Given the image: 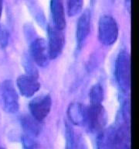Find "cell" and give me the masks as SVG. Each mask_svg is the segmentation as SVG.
<instances>
[{"label":"cell","mask_w":139,"mask_h":149,"mask_svg":"<svg viewBox=\"0 0 139 149\" xmlns=\"http://www.w3.org/2000/svg\"><path fill=\"white\" fill-rule=\"evenodd\" d=\"M50 12L53 26L58 30H63L66 26V16L63 2L58 0L50 2Z\"/></svg>","instance_id":"cell-12"},{"label":"cell","mask_w":139,"mask_h":149,"mask_svg":"<svg viewBox=\"0 0 139 149\" xmlns=\"http://www.w3.org/2000/svg\"><path fill=\"white\" fill-rule=\"evenodd\" d=\"M114 75L120 88L125 92L131 86V59L128 51H120L117 55L114 65Z\"/></svg>","instance_id":"cell-1"},{"label":"cell","mask_w":139,"mask_h":149,"mask_svg":"<svg viewBox=\"0 0 139 149\" xmlns=\"http://www.w3.org/2000/svg\"><path fill=\"white\" fill-rule=\"evenodd\" d=\"M0 149H5V148H0Z\"/></svg>","instance_id":"cell-20"},{"label":"cell","mask_w":139,"mask_h":149,"mask_svg":"<svg viewBox=\"0 0 139 149\" xmlns=\"http://www.w3.org/2000/svg\"><path fill=\"white\" fill-rule=\"evenodd\" d=\"M9 30L4 24L0 23V45L2 48L6 47L9 44Z\"/></svg>","instance_id":"cell-16"},{"label":"cell","mask_w":139,"mask_h":149,"mask_svg":"<svg viewBox=\"0 0 139 149\" xmlns=\"http://www.w3.org/2000/svg\"><path fill=\"white\" fill-rule=\"evenodd\" d=\"M32 116H24L21 119V123L25 131V135L30 137L37 136L41 131V125Z\"/></svg>","instance_id":"cell-13"},{"label":"cell","mask_w":139,"mask_h":149,"mask_svg":"<svg viewBox=\"0 0 139 149\" xmlns=\"http://www.w3.org/2000/svg\"><path fill=\"white\" fill-rule=\"evenodd\" d=\"M48 30L49 54L50 59H55L62 53L65 45V37L62 30H58L53 25H49Z\"/></svg>","instance_id":"cell-7"},{"label":"cell","mask_w":139,"mask_h":149,"mask_svg":"<svg viewBox=\"0 0 139 149\" xmlns=\"http://www.w3.org/2000/svg\"><path fill=\"white\" fill-rule=\"evenodd\" d=\"M52 107V99L49 95H39L33 98L29 103L31 116L41 122L47 117Z\"/></svg>","instance_id":"cell-5"},{"label":"cell","mask_w":139,"mask_h":149,"mask_svg":"<svg viewBox=\"0 0 139 149\" xmlns=\"http://www.w3.org/2000/svg\"><path fill=\"white\" fill-rule=\"evenodd\" d=\"M91 13L89 9H86L79 17L76 28V40L77 45L81 47L90 30Z\"/></svg>","instance_id":"cell-9"},{"label":"cell","mask_w":139,"mask_h":149,"mask_svg":"<svg viewBox=\"0 0 139 149\" xmlns=\"http://www.w3.org/2000/svg\"><path fill=\"white\" fill-rule=\"evenodd\" d=\"M124 149H131V147H130V145H128V146H127L126 148H125Z\"/></svg>","instance_id":"cell-19"},{"label":"cell","mask_w":139,"mask_h":149,"mask_svg":"<svg viewBox=\"0 0 139 149\" xmlns=\"http://www.w3.org/2000/svg\"><path fill=\"white\" fill-rule=\"evenodd\" d=\"M104 93L103 86L99 83H97L90 88L89 92L90 105H100L104 100Z\"/></svg>","instance_id":"cell-14"},{"label":"cell","mask_w":139,"mask_h":149,"mask_svg":"<svg viewBox=\"0 0 139 149\" xmlns=\"http://www.w3.org/2000/svg\"><path fill=\"white\" fill-rule=\"evenodd\" d=\"M87 107L81 102H74L67 108V116L72 123L75 125H85Z\"/></svg>","instance_id":"cell-11"},{"label":"cell","mask_w":139,"mask_h":149,"mask_svg":"<svg viewBox=\"0 0 139 149\" xmlns=\"http://www.w3.org/2000/svg\"><path fill=\"white\" fill-rule=\"evenodd\" d=\"M2 2L0 1V18L2 16Z\"/></svg>","instance_id":"cell-18"},{"label":"cell","mask_w":139,"mask_h":149,"mask_svg":"<svg viewBox=\"0 0 139 149\" xmlns=\"http://www.w3.org/2000/svg\"><path fill=\"white\" fill-rule=\"evenodd\" d=\"M30 56L32 60L40 67H46L49 64L48 44L43 38L36 37L32 40L30 46Z\"/></svg>","instance_id":"cell-6"},{"label":"cell","mask_w":139,"mask_h":149,"mask_svg":"<svg viewBox=\"0 0 139 149\" xmlns=\"http://www.w3.org/2000/svg\"><path fill=\"white\" fill-rule=\"evenodd\" d=\"M16 85L21 94L25 97H31L40 88L37 78L27 74L19 75L16 79Z\"/></svg>","instance_id":"cell-8"},{"label":"cell","mask_w":139,"mask_h":149,"mask_svg":"<svg viewBox=\"0 0 139 149\" xmlns=\"http://www.w3.org/2000/svg\"><path fill=\"white\" fill-rule=\"evenodd\" d=\"M83 1L81 0H70L67 2V13L70 16H75L81 11L83 8Z\"/></svg>","instance_id":"cell-15"},{"label":"cell","mask_w":139,"mask_h":149,"mask_svg":"<svg viewBox=\"0 0 139 149\" xmlns=\"http://www.w3.org/2000/svg\"><path fill=\"white\" fill-rule=\"evenodd\" d=\"M119 29L117 21L113 16L104 14L98 23V38L104 45H112L118 40Z\"/></svg>","instance_id":"cell-2"},{"label":"cell","mask_w":139,"mask_h":149,"mask_svg":"<svg viewBox=\"0 0 139 149\" xmlns=\"http://www.w3.org/2000/svg\"><path fill=\"white\" fill-rule=\"evenodd\" d=\"M24 66H25V70L27 72V74L35 77V78L38 77V72L36 69V68L32 65V61H31L30 58H25V60H24Z\"/></svg>","instance_id":"cell-17"},{"label":"cell","mask_w":139,"mask_h":149,"mask_svg":"<svg viewBox=\"0 0 139 149\" xmlns=\"http://www.w3.org/2000/svg\"><path fill=\"white\" fill-rule=\"evenodd\" d=\"M0 95L2 108L6 113H15L19 110V95L12 80H5L1 85Z\"/></svg>","instance_id":"cell-3"},{"label":"cell","mask_w":139,"mask_h":149,"mask_svg":"<svg viewBox=\"0 0 139 149\" xmlns=\"http://www.w3.org/2000/svg\"><path fill=\"white\" fill-rule=\"evenodd\" d=\"M107 122L106 110L100 105H90L87 107L85 126L90 132L103 130Z\"/></svg>","instance_id":"cell-4"},{"label":"cell","mask_w":139,"mask_h":149,"mask_svg":"<svg viewBox=\"0 0 139 149\" xmlns=\"http://www.w3.org/2000/svg\"><path fill=\"white\" fill-rule=\"evenodd\" d=\"M97 149H117V128L111 126L99 132L97 140Z\"/></svg>","instance_id":"cell-10"}]
</instances>
